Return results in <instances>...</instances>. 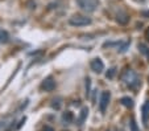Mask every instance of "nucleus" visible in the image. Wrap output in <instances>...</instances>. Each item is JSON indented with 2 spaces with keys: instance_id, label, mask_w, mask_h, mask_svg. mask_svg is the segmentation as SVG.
I'll list each match as a JSON object with an SVG mask.
<instances>
[{
  "instance_id": "7ed1b4c3",
  "label": "nucleus",
  "mask_w": 149,
  "mask_h": 131,
  "mask_svg": "<svg viewBox=\"0 0 149 131\" xmlns=\"http://www.w3.org/2000/svg\"><path fill=\"white\" fill-rule=\"evenodd\" d=\"M123 80L125 81V83L128 86H130L131 89H135L136 86L139 85V77H137V74H135L132 70H127L125 74L123 76Z\"/></svg>"
},
{
  "instance_id": "1a4fd4ad",
  "label": "nucleus",
  "mask_w": 149,
  "mask_h": 131,
  "mask_svg": "<svg viewBox=\"0 0 149 131\" xmlns=\"http://www.w3.org/2000/svg\"><path fill=\"white\" fill-rule=\"evenodd\" d=\"M74 119V115L71 111H65L63 114H62V122L65 123V125H69V123H71Z\"/></svg>"
},
{
  "instance_id": "a211bd4d",
  "label": "nucleus",
  "mask_w": 149,
  "mask_h": 131,
  "mask_svg": "<svg viewBox=\"0 0 149 131\" xmlns=\"http://www.w3.org/2000/svg\"><path fill=\"white\" fill-rule=\"evenodd\" d=\"M42 131H54V128H53V127H50V126H45Z\"/></svg>"
},
{
  "instance_id": "0eeeda50",
  "label": "nucleus",
  "mask_w": 149,
  "mask_h": 131,
  "mask_svg": "<svg viewBox=\"0 0 149 131\" xmlns=\"http://www.w3.org/2000/svg\"><path fill=\"white\" fill-rule=\"evenodd\" d=\"M90 66H91V69H93L95 73H102V71L104 70V64H103V61H102L99 57L94 58V60L91 61Z\"/></svg>"
},
{
  "instance_id": "6ab92c4d",
  "label": "nucleus",
  "mask_w": 149,
  "mask_h": 131,
  "mask_svg": "<svg viewBox=\"0 0 149 131\" xmlns=\"http://www.w3.org/2000/svg\"><path fill=\"white\" fill-rule=\"evenodd\" d=\"M145 36H146V40L149 41V29H146V32H145Z\"/></svg>"
},
{
  "instance_id": "2eb2a0df",
  "label": "nucleus",
  "mask_w": 149,
  "mask_h": 131,
  "mask_svg": "<svg viewBox=\"0 0 149 131\" xmlns=\"http://www.w3.org/2000/svg\"><path fill=\"white\" fill-rule=\"evenodd\" d=\"M131 131H140L137 127V123H136V120L133 118L131 119Z\"/></svg>"
},
{
  "instance_id": "9b49d317",
  "label": "nucleus",
  "mask_w": 149,
  "mask_h": 131,
  "mask_svg": "<svg viewBox=\"0 0 149 131\" xmlns=\"http://www.w3.org/2000/svg\"><path fill=\"white\" fill-rule=\"evenodd\" d=\"M87 114H88V109H87V107H83V109H82V111H81V115H79L78 125H82V123L84 122V119H86Z\"/></svg>"
},
{
  "instance_id": "dca6fc26",
  "label": "nucleus",
  "mask_w": 149,
  "mask_h": 131,
  "mask_svg": "<svg viewBox=\"0 0 149 131\" xmlns=\"http://www.w3.org/2000/svg\"><path fill=\"white\" fill-rule=\"evenodd\" d=\"M59 101H61V99H57V103H53L52 106H53L54 109H59V107H61V102H59Z\"/></svg>"
},
{
  "instance_id": "ddd939ff",
  "label": "nucleus",
  "mask_w": 149,
  "mask_h": 131,
  "mask_svg": "<svg viewBox=\"0 0 149 131\" xmlns=\"http://www.w3.org/2000/svg\"><path fill=\"white\" fill-rule=\"evenodd\" d=\"M8 40H9L8 33H7L6 31H1V29H0V44H1V43H7Z\"/></svg>"
},
{
  "instance_id": "423d86ee",
  "label": "nucleus",
  "mask_w": 149,
  "mask_h": 131,
  "mask_svg": "<svg viewBox=\"0 0 149 131\" xmlns=\"http://www.w3.org/2000/svg\"><path fill=\"white\" fill-rule=\"evenodd\" d=\"M141 117H143V123L145 127H149V101H146L141 107Z\"/></svg>"
},
{
  "instance_id": "9d476101",
  "label": "nucleus",
  "mask_w": 149,
  "mask_h": 131,
  "mask_svg": "<svg viewBox=\"0 0 149 131\" xmlns=\"http://www.w3.org/2000/svg\"><path fill=\"white\" fill-rule=\"evenodd\" d=\"M120 103L123 106H125V107H128V109L133 107V105H135V103H133V99L132 98H130V97H123L120 99Z\"/></svg>"
},
{
  "instance_id": "20e7f679",
  "label": "nucleus",
  "mask_w": 149,
  "mask_h": 131,
  "mask_svg": "<svg viewBox=\"0 0 149 131\" xmlns=\"http://www.w3.org/2000/svg\"><path fill=\"white\" fill-rule=\"evenodd\" d=\"M110 99H111V93L110 91H103V93L100 94V99H99V110H100L102 113H104L106 109L108 107Z\"/></svg>"
},
{
  "instance_id": "f03ea898",
  "label": "nucleus",
  "mask_w": 149,
  "mask_h": 131,
  "mask_svg": "<svg viewBox=\"0 0 149 131\" xmlns=\"http://www.w3.org/2000/svg\"><path fill=\"white\" fill-rule=\"evenodd\" d=\"M69 24L73 27H86L91 24V19L83 15H74L69 19Z\"/></svg>"
},
{
  "instance_id": "39448f33",
  "label": "nucleus",
  "mask_w": 149,
  "mask_h": 131,
  "mask_svg": "<svg viewBox=\"0 0 149 131\" xmlns=\"http://www.w3.org/2000/svg\"><path fill=\"white\" fill-rule=\"evenodd\" d=\"M41 89L45 91H53L56 89V81H54L53 77H48L42 81L41 83Z\"/></svg>"
},
{
  "instance_id": "f257e3e1",
  "label": "nucleus",
  "mask_w": 149,
  "mask_h": 131,
  "mask_svg": "<svg viewBox=\"0 0 149 131\" xmlns=\"http://www.w3.org/2000/svg\"><path fill=\"white\" fill-rule=\"evenodd\" d=\"M77 4L84 12H95L99 7V0H77Z\"/></svg>"
},
{
  "instance_id": "4468645a",
  "label": "nucleus",
  "mask_w": 149,
  "mask_h": 131,
  "mask_svg": "<svg viewBox=\"0 0 149 131\" xmlns=\"http://www.w3.org/2000/svg\"><path fill=\"white\" fill-rule=\"evenodd\" d=\"M115 73H116V68H111L110 70H108L107 73H106V77H107V78H110V80H111V78H113V76H115Z\"/></svg>"
},
{
  "instance_id": "6e6552de",
  "label": "nucleus",
  "mask_w": 149,
  "mask_h": 131,
  "mask_svg": "<svg viewBox=\"0 0 149 131\" xmlns=\"http://www.w3.org/2000/svg\"><path fill=\"white\" fill-rule=\"evenodd\" d=\"M116 21H118L119 24H121V25H125V24L130 21V16H128L125 12H119V13L116 15Z\"/></svg>"
},
{
  "instance_id": "f3484780",
  "label": "nucleus",
  "mask_w": 149,
  "mask_h": 131,
  "mask_svg": "<svg viewBox=\"0 0 149 131\" xmlns=\"http://www.w3.org/2000/svg\"><path fill=\"white\" fill-rule=\"evenodd\" d=\"M25 120H26V118H25V117H24L23 119L20 120V123H19V125H17V130H19V128H20V127H21V126L24 125V122H25Z\"/></svg>"
},
{
  "instance_id": "f8f14e48",
  "label": "nucleus",
  "mask_w": 149,
  "mask_h": 131,
  "mask_svg": "<svg viewBox=\"0 0 149 131\" xmlns=\"http://www.w3.org/2000/svg\"><path fill=\"white\" fill-rule=\"evenodd\" d=\"M139 50H140V53H143L146 58H149V48L145 44H139Z\"/></svg>"
}]
</instances>
